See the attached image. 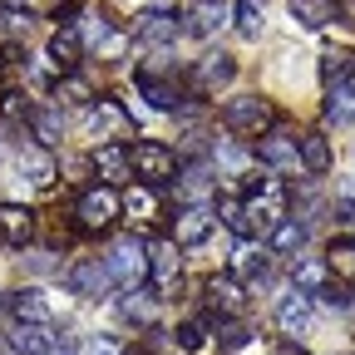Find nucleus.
Listing matches in <instances>:
<instances>
[{
  "instance_id": "16",
  "label": "nucleus",
  "mask_w": 355,
  "mask_h": 355,
  "mask_svg": "<svg viewBox=\"0 0 355 355\" xmlns=\"http://www.w3.org/2000/svg\"><path fill=\"white\" fill-rule=\"evenodd\" d=\"M10 345H15L20 355H50V345H55V326H40V321H15Z\"/></svg>"
},
{
  "instance_id": "12",
  "label": "nucleus",
  "mask_w": 355,
  "mask_h": 355,
  "mask_svg": "<svg viewBox=\"0 0 355 355\" xmlns=\"http://www.w3.org/2000/svg\"><path fill=\"white\" fill-rule=\"evenodd\" d=\"M69 291H74V296H104V291H114L109 266H104V261H79V266H69Z\"/></svg>"
},
{
  "instance_id": "35",
  "label": "nucleus",
  "mask_w": 355,
  "mask_h": 355,
  "mask_svg": "<svg viewBox=\"0 0 355 355\" xmlns=\"http://www.w3.org/2000/svg\"><path fill=\"white\" fill-rule=\"evenodd\" d=\"M123 207H128L133 217H153V212H158V198H153V188H133V193L123 198Z\"/></svg>"
},
{
  "instance_id": "46",
  "label": "nucleus",
  "mask_w": 355,
  "mask_h": 355,
  "mask_svg": "<svg viewBox=\"0 0 355 355\" xmlns=\"http://www.w3.org/2000/svg\"><path fill=\"white\" fill-rule=\"evenodd\" d=\"M0 311H6V296H0Z\"/></svg>"
},
{
  "instance_id": "23",
  "label": "nucleus",
  "mask_w": 355,
  "mask_h": 355,
  "mask_svg": "<svg viewBox=\"0 0 355 355\" xmlns=\"http://www.w3.org/2000/svg\"><path fill=\"white\" fill-rule=\"evenodd\" d=\"M222 25H227V10H222L217 0H202V6L188 15V25H183V30H188V35H198V40H207V35H217Z\"/></svg>"
},
{
  "instance_id": "41",
  "label": "nucleus",
  "mask_w": 355,
  "mask_h": 355,
  "mask_svg": "<svg viewBox=\"0 0 355 355\" xmlns=\"http://www.w3.org/2000/svg\"><path fill=\"white\" fill-rule=\"evenodd\" d=\"M79 355H119V345H114L109 336H89V345H84Z\"/></svg>"
},
{
  "instance_id": "5",
  "label": "nucleus",
  "mask_w": 355,
  "mask_h": 355,
  "mask_svg": "<svg viewBox=\"0 0 355 355\" xmlns=\"http://www.w3.org/2000/svg\"><path fill=\"white\" fill-rule=\"evenodd\" d=\"M128 158H133V173H139L148 188L168 183V178L178 173V153L168 144H139V148H128Z\"/></svg>"
},
{
  "instance_id": "32",
  "label": "nucleus",
  "mask_w": 355,
  "mask_h": 355,
  "mask_svg": "<svg viewBox=\"0 0 355 355\" xmlns=\"http://www.w3.org/2000/svg\"><path fill=\"white\" fill-rule=\"evenodd\" d=\"M217 217L227 222L237 237H247V232H252V227H247V212H242V198H232V193H227V198H217Z\"/></svg>"
},
{
  "instance_id": "13",
  "label": "nucleus",
  "mask_w": 355,
  "mask_h": 355,
  "mask_svg": "<svg viewBox=\"0 0 355 355\" xmlns=\"http://www.w3.org/2000/svg\"><path fill=\"white\" fill-rule=\"evenodd\" d=\"M94 173L104 178L109 188L128 183V178H133V158H128V148H123V144H104V148L94 153Z\"/></svg>"
},
{
  "instance_id": "24",
  "label": "nucleus",
  "mask_w": 355,
  "mask_h": 355,
  "mask_svg": "<svg viewBox=\"0 0 355 355\" xmlns=\"http://www.w3.org/2000/svg\"><path fill=\"white\" fill-rule=\"evenodd\" d=\"M30 133H35L44 148H55V144H60V133H64L60 109H35V114H30Z\"/></svg>"
},
{
  "instance_id": "44",
  "label": "nucleus",
  "mask_w": 355,
  "mask_h": 355,
  "mask_svg": "<svg viewBox=\"0 0 355 355\" xmlns=\"http://www.w3.org/2000/svg\"><path fill=\"white\" fill-rule=\"evenodd\" d=\"M50 355H79V350H74L69 340H60V345H50Z\"/></svg>"
},
{
  "instance_id": "18",
  "label": "nucleus",
  "mask_w": 355,
  "mask_h": 355,
  "mask_svg": "<svg viewBox=\"0 0 355 355\" xmlns=\"http://www.w3.org/2000/svg\"><path fill=\"white\" fill-rule=\"evenodd\" d=\"M139 94L148 99V109H178L183 104L178 79H168V74H139Z\"/></svg>"
},
{
  "instance_id": "33",
  "label": "nucleus",
  "mask_w": 355,
  "mask_h": 355,
  "mask_svg": "<svg viewBox=\"0 0 355 355\" xmlns=\"http://www.w3.org/2000/svg\"><path fill=\"white\" fill-rule=\"evenodd\" d=\"M232 20H237V30H242L247 40H257V35H261V0H242Z\"/></svg>"
},
{
  "instance_id": "40",
  "label": "nucleus",
  "mask_w": 355,
  "mask_h": 355,
  "mask_svg": "<svg viewBox=\"0 0 355 355\" xmlns=\"http://www.w3.org/2000/svg\"><path fill=\"white\" fill-rule=\"evenodd\" d=\"M331 212H336V222H340V227H355V193H340Z\"/></svg>"
},
{
  "instance_id": "42",
  "label": "nucleus",
  "mask_w": 355,
  "mask_h": 355,
  "mask_svg": "<svg viewBox=\"0 0 355 355\" xmlns=\"http://www.w3.org/2000/svg\"><path fill=\"white\" fill-rule=\"evenodd\" d=\"M0 20H6V30H15V35H25V30H30V10H6Z\"/></svg>"
},
{
  "instance_id": "28",
  "label": "nucleus",
  "mask_w": 355,
  "mask_h": 355,
  "mask_svg": "<svg viewBox=\"0 0 355 355\" xmlns=\"http://www.w3.org/2000/svg\"><path fill=\"white\" fill-rule=\"evenodd\" d=\"M326 266H331L336 277L355 282V237H345V242H331V252H326Z\"/></svg>"
},
{
  "instance_id": "36",
  "label": "nucleus",
  "mask_w": 355,
  "mask_h": 355,
  "mask_svg": "<svg viewBox=\"0 0 355 355\" xmlns=\"http://www.w3.org/2000/svg\"><path fill=\"white\" fill-rule=\"evenodd\" d=\"M237 277L242 282H252V277H266V252H237Z\"/></svg>"
},
{
  "instance_id": "17",
  "label": "nucleus",
  "mask_w": 355,
  "mask_h": 355,
  "mask_svg": "<svg viewBox=\"0 0 355 355\" xmlns=\"http://www.w3.org/2000/svg\"><path fill=\"white\" fill-rule=\"evenodd\" d=\"M207 301H212V311H222V316H237L242 301H247L242 277H212L207 282Z\"/></svg>"
},
{
  "instance_id": "8",
  "label": "nucleus",
  "mask_w": 355,
  "mask_h": 355,
  "mask_svg": "<svg viewBox=\"0 0 355 355\" xmlns=\"http://www.w3.org/2000/svg\"><path fill=\"white\" fill-rule=\"evenodd\" d=\"M178 30H183V25H178V15H173V10H139V20H133V40L158 44V50L178 40Z\"/></svg>"
},
{
  "instance_id": "6",
  "label": "nucleus",
  "mask_w": 355,
  "mask_h": 355,
  "mask_svg": "<svg viewBox=\"0 0 355 355\" xmlns=\"http://www.w3.org/2000/svg\"><path fill=\"white\" fill-rule=\"evenodd\" d=\"M257 158L266 163V168H291L296 158H301V139L296 133H282V128H266V133H257Z\"/></svg>"
},
{
  "instance_id": "27",
  "label": "nucleus",
  "mask_w": 355,
  "mask_h": 355,
  "mask_svg": "<svg viewBox=\"0 0 355 355\" xmlns=\"http://www.w3.org/2000/svg\"><path fill=\"white\" fill-rule=\"evenodd\" d=\"M350 74H355V55H350V50L321 55V79H326V89H331V84H345Z\"/></svg>"
},
{
  "instance_id": "20",
  "label": "nucleus",
  "mask_w": 355,
  "mask_h": 355,
  "mask_svg": "<svg viewBox=\"0 0 355 355\" xmlns=\"http://www.w3.org/2000/svg\"><path fill=\"white\" fill-rule=\"evenodd\" d=\"M291 20H301L306 30H326L336 20V0H286Z\"/></svg>"
},
{
  "instance_id": "43",
  "label": "nucleus",
  "mask_w": 355,
  "mask_h": 355,
  "mask_svg": "<svg viewBox=\"0 0 355 355\" xmlns=\"http://www.w3.org/2000/svg\"><path fill=\"white\" fill-rule=\"evenodd\" d=\"M336 15H345V20L355 25V0H336Z\"/></svg>"
},
{
  "instance_id": "2",
  "label": "nucleus",
  "mask_w": 355,
  "mask_h": 355,
  "mask_svg": "<svg viewBox=\"0 0 355 355\" xmlns=\"http://www.w3.org/2000/svg\"><path fill=\"white\" fill-rule=\"evenodd\" d=\"M104 266H109V277H114V286H144L148 282V247H139V242H114L109 247V257H104Z\"/></svg>"
},
{
  "instance_id": "47",
  "label": "nucleus",
  "mask_w": 355,
  "mask_h": 355,
  "mask_svg": "<svg viewBox=\"0 0 355 355\" xmlns=\"http://www.w3.org/2000/svg\"><path fill=\"white\" fill-rule=\"evenodd\" d=\"M350 79H355V74H350Z\"/></svg>"
},
{
  "instance_id": "3",
  "label": "nucleus",
  "mask_w": 355,
  "mask_h": 355,
  "mask_svg": "<svg viewBox=\"0 0 355 355\" xmlns=\"http://www.w3.org/2000/svg\"><path fill=\"white\" fill-rule=\"evenodd\" d=\"M119 207H123V198H119V188H89V193H79V202H74V217H79V227L84 232H104L109 222L119 217Z\"/></svg>"
},
{
  "instance_id": "34",
  "label": "nucleus",
  "mask_w": 355,
  "mask_h": 355,
  "mask_svg": "<svg viewBox=\"0 0 355 355\" xmlns=\"http://www.w3.org/2000/svg\"><path fill=\"white\" fill-rule=\"evenodd\" d=\"M296 286L301 291H321L326 286V261H301L296 266Z\"/></svg>"
},
{
  "instance_id": "45",
  "label": "nucleus",
  "mask_w": 355,
  "mask_h": 355,
  "mask_svg": "<svg viewBox=\"0 0 355 355\" xmlns=\"http://www.w3.org/2000/svg\"><path fill=\"white\" fill-rule=\"evenodd\" d=\"M277 355H306V350H301V345H282Z\"/></svg>"
},
{
  "instance_id": "4",
  "label": "nucleus",
  "mask_w": 355,
  "mask_h": 355,
  "mask_svg": "<svg viewBox=\"0 0 355 355\" xmlns=\"http://www.w3.org/2000/svg\"><path fill=\"white\" fill-rule=\"evenodd\" d=\"M282 202H286V188L277 183V178H261V183H257V193L242 202V212H247V227H252V232H261V227H277V222H282Z\"/></svg>"
},
{
  "instance_id": "39",
  "label": "nucleus",
  "mask_w": 355,
  "mask_h": 355,
  "mask_svg": "<svg viewBox=\"0 0 355 355\" xmlns=\"http://www.w3.org/2000/svg\"><path fill=\"white\" fill-rule=\"evenodd\" d=\"M173 340L183 345V350H202V321H188V326H178Z\"/></svg>"
},
{
  "instance_id": "1",
  "label": "nucleus",
  "mask_w": 355,
  "mask_h": 355,
  "mask_svg": "<svg viewBox=\"0 0 355 355\" xmlns=\"http://www.w3.org/2000/svg\"><path fill=\"white\" fill-rule=\"evenodd\" d=\"M272 123H277V109L266 99H257V94H237V99L222 104V128L237 133V139H257V133H266Z\"/></svg>"
},
{
  "instance_id": "10",
  "label": "nucleus",
  "mask_w": 355,
  "mask_h": 355,
  "mask_svg": "<svg viewBox=\"0 0 355 355\" xmlns=\"http://www.w3.org/2000/svg\"><path fill=\"white\" fill-rule=\"evenodd\" d=\"M207 232H212V212L202 202H193L173 217V242L178 247H198V242H207Z\"/></svg>"
},
{
  "instance_id": "7",
  "label": "nucleus",
  "mask_w": 355,
  "mask_h": 355,
  "mask_svg": "<svg viewBox=\"0 0 355 355\" xmlns=\"http://www.w3.org/2000/svg\"><path fill=\"white\" fill-rule=\"evenodd\" d=\"M79 55H84L79 30H74V25H60V30L50 35V50H44L50 69H55V74H74V69H79Z\"/></svg>"
},
{
  "instance_id": "30",
  "label": "nucleus",
  "mask_w": 355,
  "mask_h": 355,
  "mask_svg": "<svg viewBox=\"0 0 355 355\" xmlns=\"http://www.w3.org/2000/svg\"><path fill=\"white\" fill-rule=\"evenodd\" d=\"M55 99H60V104H89V79L60 74V79H55Z\"/></svg>"
},
{
  "instance_id": "22",
  "label": "nucleus",
  "mask_w": 355,
  "mask_h": 355,
  "mask_svg": "<svg viewBox=\"0 0 355 355\" xmlns=\"http://www.w3.org/2000/svg\"><path fill=\"white\" fill-rule=\"evenodd\" d=\"M301 168L306 173H331V144H326V133H301Z\"/></svg>"
},
{
  "instance_id": "19",
  "label": "nucleus",
  "mask_w": 355,
  "mask_h": 355,
  "mask_svg": "<svg viewBox=\"0 0 355 355\" xmlns=\"http://www.w3.org/2000/svg\"><path fill=\"white\" fill-rule=\"evenodd\" d=\"M10 311H15V321H40V326H55V301L44 296V291H20L15 301H10Z\"/></svg>"
},
{
  "instance_id": "15",
  "label": "nucleus",
  "mask_w": 355,
  "mask_h": 355,
  "mask_svg": "<svg viewBox=\"0 0 355 355\" xmlns=\"http://www.w3.org/2000/svg\"><path fill=\"white\" fill-rule=\"evenodd\" d=\"M0 237L10 247H25L35 237V212L20 207V202H0Z\"/></svg>"
},
{
  "instance_id": "29",
  "label": "nucleus",
  "mask_w": 355,
  "mask_h": 355,
  "mask_svg": "<svg viewBox=\"0 0 355 355\" xmlns=\"http://www.w3.org/2000/svg\"><path fill=\"white\" fill-rule=\"evenodd\" d=\"M123 316L148 326V321H153V291H144V286H128V291H123Z\"/></svg>"
},
{
  "instance_id": "9",
  "label": "nucleus",
  "mask_w": 355,
  "mask_h": 355,
  "mask_svg": "<svg viewBox=\"0 0 355 355\" xmlns=\"http://www.w3.org/2000/svg\"><path fill=\"white\" fill-rule=\"evenodd\" d=\"M232 74H237V60L232 55H202L198 60V69H193V89L198 94H212V89H222V84H232Z\"/></svg>"
},
{
  "instance_id": "11",
  "label": "nucleus",
  "mask_w": 355,
  "mask_h": 355,
  "mask_svg": "<svg viewBox=\"0 0 355 355\" xmlns=\"http://www.w3.org/2000/svg\"><path fill=\"white\" fill-rule=\"evenodd\" d=\"M311 311H316V296L296 286V291L277 306V326H282V336H301V331L311 326Z\"/></svg>"
},
{
  "instance_id": "21",
  "label": "nucleus",
  "mask_w": 355,
  "mask_h": 355,
  "mask_svg": "<svg viewBox=\"0 0 355 355\" xmlns=\"http://www.w3.org/2000/svg\"><path fill=\"white\" fill-rule=\"evenodd\" d=\"M326 123H355V79L345 84H331V94H326Z\"/></svg>"
},
{
  "instance_id": "31",
  "label": "nucleus",
  "mask_w": 355,
  "mask_h": 355,
  "mask_svg": "<svg viewBox=\"0 0 355 355\" xmlns=\"http://www.w3.org/2000/svg\"><path fill=\"white\" fill-rule=\"evenodd\" d=\"M247 340H252L247 321H237V316H227V321H217V345H222V350H242Z\"/></svg>"
},
{
  "instance_id": "38",
  "label": "nucleus",
  "mask_w": 355,
  "mask_h": 355,
  "mask_svg": "<svg viewBox=\"0 0 355 355\" xmlns=\"http://www.w3.org/2000/svg\"><path fill=\"white\" fill-rule=\"evenodd\" d=\"M25 272L30 277H50V272H60V257L55 252H30L25 257Z\"/></svg>"
},
{
  "instance_id": "14",
  "label": "nucleus",
  "mask_w": 355,
  "mask_h": 355,
  "mask_svg": "<svg viewBox=\"0 0 355 355\" xmlns=\"http://www.w3.org/2000/svg\"><path fill=\"white\" fill-rule=\"evenodd\" d=\"M84 128H89V133H99V139H119V133L128 128V114H123L114 99H99V104H89Z\"/></svg>"
},
{
  "instance_id": "26",
  "label": "nucleus",
  "mask_w": 355,
  "mask_h": 355,
  "mask_svg": "<svg viewBox=\"0 0 355 355\" xmlns=\"http://www.w3.org/2000/svg\"><path fill=\"white\" fill-rule=\"evenodd\" d=\"M20 173L30 178L35 188H44L55 178V163H50V153H40V148H20Z\"/></svg>"
},
{
  "instance_id": "37",
  "label": "nucleus",
  "mask_w": 355,
  "mask_h": 355,
  "mask_svg": "<svg viewBox=\"0 0 355 355\" xmlns=\"http://www.w3.org/2000/svg\"><path fill=\"white\" fill-rule=\"evenodd\" d=\"M311 296H316L321 306H331V311H350V306H355V301H350V291H345V286H331V282H326L321 291H311Z\"/></svg>"
},
{
  "instance_id": "25",
  "label": "nucleus",
  "mask_w": 355,
  "mask_h": 355,
  "mask_svg": "<svg viewBox=\"0 0 355 355\" xmlns=\"http://www.w3.org/2000/svg\"><path fill=\"white\" fill-rule=\"evenodd\" d=\"M306 247V222H277L272 227V252H282V257H291V252H301Z\"/></svg>"
}]
</instances>
